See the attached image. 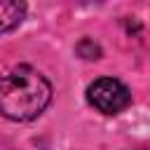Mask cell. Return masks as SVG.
Returning <instances> with one entry per match:
<instances>
[{
	"instance_id": "6da1fadb",
	"label": "cell",
	"mask_w": 150,
	"mask_h": 150,
	"mask_svg": "<svg viewBox=\"0 0 150 150\" xmlns=\"http://www.w3.org/2000/svg\"><path fill=\"white\" fill-rule=\"evenodd\" d=\"M49 101V80L30 66H16L0 77V115L12 122H30L40 117Z\"/></svg>"
},
{
	"instance_id": "7a4b0ae2",
	"label": "cell",
	"mask_w": 150,
	"mask_h": 150,
	"mask_svg": "<svg viewBox=\"0 0 150 150\" xmlns=\"http://www.w3.org/2000/svg\"><path fill=\"white\" fill-rule=\"evenodd\" d=\"M87 101L103 115H117L131 103V91L115 77H98L87 87Z\"/></svg>"
},
{
	"instance_id": "3957f363",
	"label": "cell",
	"mask_w": 150,
	"mask_h": 150,
	"mask_svg": "<svg viewBox=\"0 0 150 150\" xmlns=\"http://www.w3.org/2000/svg\"><path fill=\"white\" fill-rule=\"evenodd\" d=\"M26 16V5L14 0H0V33L14 30Z\"/></svg>"
},
{
	"instance_id": "277c9868",
	"label": "cell",
	"mask_w": 150,
	"mask_h": 150,
	"mask_svg": "<svg viewBox=\"0 0 150 150\" xmlns=\"http://www.w3.org/2000/svg\"><path fill=\"white\" fill-rule=\"evenodd\" d=\"M77 54L82 56V59H87V61H94V59H101V47L91 40V38H82L80 42H77Z\"/></svg>"
},
{
	"instance_id": "5b68a950",
	"label": "cell",
	"mask_w": 150,
	"mask_h": 150,
	"mask_svg": "<svg viewBox=\"0 0 150 150\" xmlns=\"http://www.w3.org/2000/svg\"><path fill=\"white\" fill-rule=\"evenodd\" d=\"M131 150H150V148H131Z\"/></svg>"
}]
</instances>
